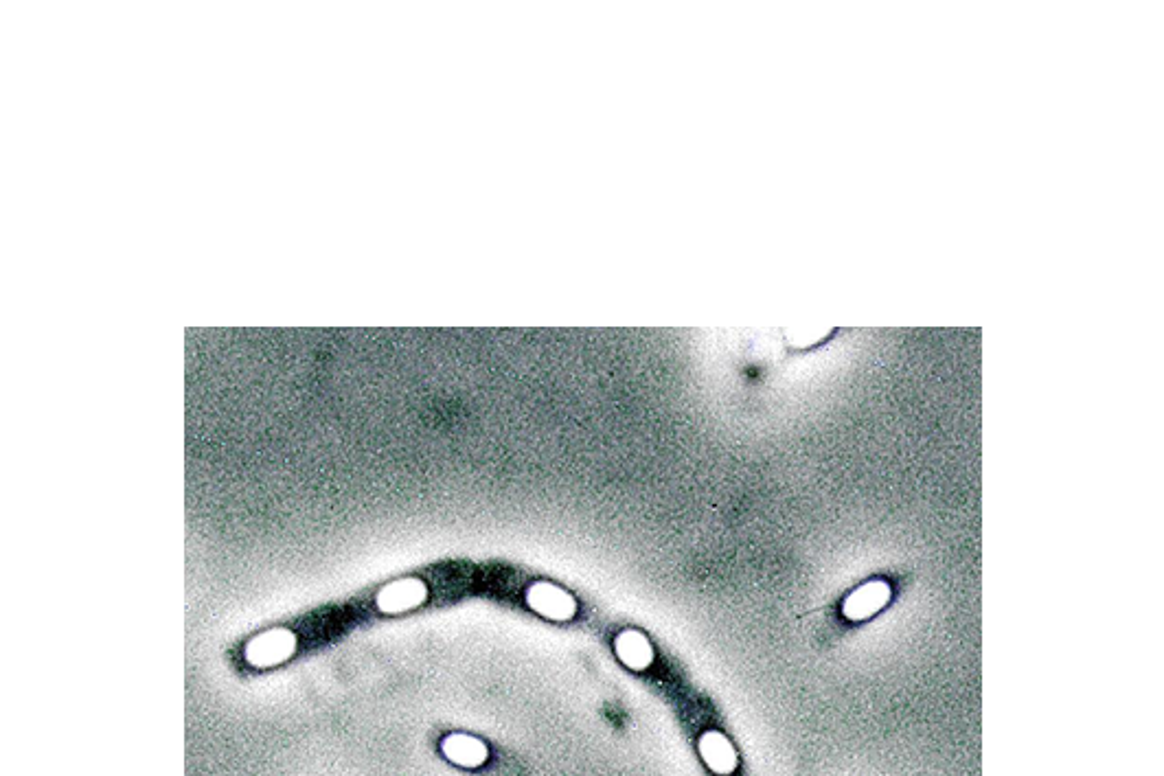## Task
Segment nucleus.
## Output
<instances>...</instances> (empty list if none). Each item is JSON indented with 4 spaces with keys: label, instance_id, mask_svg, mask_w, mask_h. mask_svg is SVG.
Masks as SVG:
<instances>
[{
    "label": "nucleus",
    "instance_id": "3",
    "mask_svg": "<svg viewBox=\"0 0 1164 776\" xmlns=\"http://www.w3.org/2000/svg\"><path fill=\"white\" fill-rule=\"evenodd\" d=\"M426 597H428V588H426L424 581L408 577V579L393 581V584H386L378 592V597H375V606H378V610H382L384 614H399V612L419 608L421 603L426 601Z\"/></svg>",
    "mask_w": 1164,
    "mask_h": 776
},
{
    "label": "nucleus",
    "instance_id": "4",
    "mask_svg": "<svg viewBox=\"0 0 1164 776\" xmlns=\"http://www.w3.org/2000/svg\"><path fill=\"white\" fill-rule=\"evenodd\" d=\"M890 601V586L882 579L866 581L842 601V614L849 621H866Z\"/></svg>",
    "mask_w": 1164,
    "mask_h": 776
},
{
    "label": "nucleus",
    "instance_id": "6",
    "mask_svg": "<svg viewBox=\"0 0 1164 776\" xmlns=\"http://www.w3.org/2000/svg\"><path fill=\"white\" fill-rule=\"evenodd\" d=\"M614 652L621 663L632 671H643L654 663V647L647 636L636 630H625L614 641Z\"/></svg>",
    "mask_w": 1164,
    "mask_h": 776
},
{
    "label": "nucleus",
    "instance_id": "7",
    "mask_svg": "<svg viewBox=\"0 0 1164 776\" xmlns=\"http://www.w3.org/2000/svg\"><path fill=\"white\" fill-rule=\"evenodd\" d=\"M441 750H443L445 757L461 768L483 766V763L487 761V755H489L485 741H481L478 737H472V735H461V733L445 737L443 744H441Z\"/></svg>",
    "mask_w": 1164,
    "mask_h": 776
},
{
    "label": "nucleus",
    "instance_id": "5",
    "mask_svg": "<svg viewBox=\"0 0 1164 776\" xmlns=\"http://www.w3.org/2000/svg\"><path fill=\"white\" fill-rule=\"evenodd\" d=\"M700 755L715 774H733L737 770V752L720 730H709L700 737Z\"/></svg>",
    "mask_w": 1164,
    "mask_h": 776
},
{
    "label": "nucleus",
    "instance_id": "1",
    "mask_svg": "<svg viewBox=\"0 0 1164 776\" xmlns=\"http://www.w3.org/2000/svg\"><path fill=\"white\" fill-rule=\"evenodd\" d=\"M527 603L533 612L551 621H570L577 614V601L570 592L549 581H538L527 590Z\"/></svg>",
    "mask_w": 1164,
    "mask_h": 776
},
{
    "label": "nucleus",
    "instance_id": "2",
    "mask_svg": "<svg viewBox=\"0 0 1164 776\" xmlns=\"http://www.w3.org/2000/svg\"><path fill=\"white\" fill-rule=\"evenodd\" d=\"M296 638L288 630H270L255 636L246 647V658L255 667H272L294 654Z\"/></svg>",
    "mask_w": 1164,
    "mask_h": 776
}]
</instances>
